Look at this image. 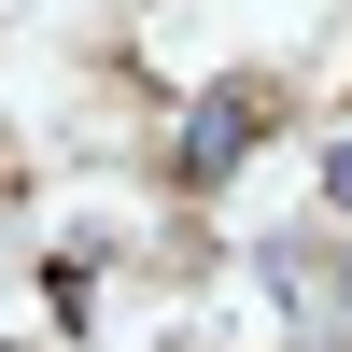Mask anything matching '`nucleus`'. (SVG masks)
Here are the masks:
<instances>
[{
  "label": "nucleus",
  "mask_w": 352,
  "mask_h": 352,
  "mask_svg": "<svg viewBox=\"0 0 352 352\" xmlns=\"http://www.w3.org/2000/svg\"><path fill=\"white\" fill-rule=\"evenodd\" d=\"M324 226H352V127L324 141Z\"/></svg>",
  "instance_id": "f257e3e1"
}]
</instances>
